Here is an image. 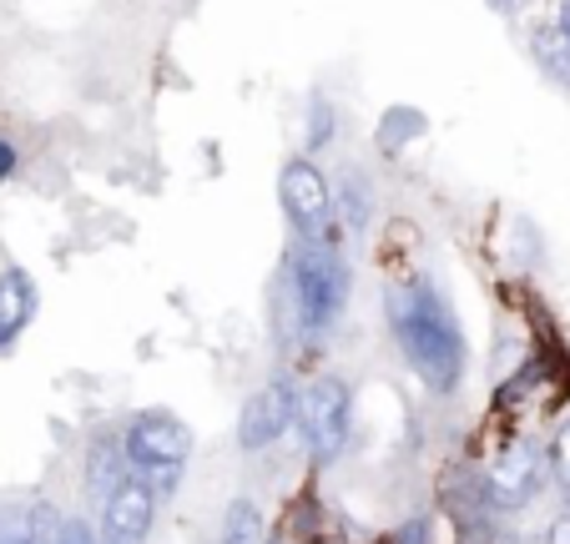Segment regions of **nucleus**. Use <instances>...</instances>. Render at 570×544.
I'll return each instance as SVG.
<instances>
[{"label":"nucleus","mask_w":570,"mask_h":544,"mask_svg":"<svg viewBox=\"0 0 570 544\" xmlns=\"http://www.w3.org/2000/svg\"><path fill=\"white\" fill-rule=\"evenodd\" d=\"M389 333H394L399 353L410 358V368L434 388V394H454L470 363V343H464L460 313L444 298L434 278H404L389 288Z\"/></svg>","instance_id":"obj_1"},{"label":"nucleus","mask_w":570,"mask_h":544,"mask_svg":"<svg viewBox=\"0 0 570 544\" xmlns=\"http://www.w3.org/2000/svg\"><path fill=\"white\" fill-rule=\"evenodd\" d=\"M288 298L293 323L308 343H323L348 308V263L334 247H303L288 257Z\"/></svg>","instance_id":"obj_2"},{"label":"nucleus","mask_w":570,"mask_h":544,"mask_svg":"<svg viewBox=\"0 0 570 544\" xmlns=\"http://www.w3.org/2000/svg\"><path fill=\"white\" fill-rule=\"evenodd\" d=\"M121 454H127V469L137 479L151 484V494H173L187 474V459H193V428L183 424L167 408H147L127 424L121 434Z\"/></svg>","instance_id":"obj_3"},{"label":"nucleus","mask_w":570,"mask_h":544,"mask_svg":"<svg viewBox=\"0 0 570 544\" xmlns=\"http://www.w3.org/2000/svg\"><path fill=\"white\" fill-rule=\"evenodd\" d=\"M293 428L303 434L313 464H334L348 444V428H354V388L344 378L323 374L308 388H298V418Z\"/></svg>","instance_id":"obj_4"},{"label":"nucleus","mask_w":570,"mask_h":544,"mask_svg":"<svg viewBox=\"0 0 570 544\" xmlns=\"http://www.w3.org/2000/svg\"><path fill=\"white\" fill-rule=\"evenodd\" d=\"M278 202L288 212V227L303 247H334L338 207L328 192V177L313 167V157H288L278 171Z\"/></svg>","instance_id":"obj_5"},{"label":"nucleus","mask_w":570,"mask_h":544,"mask_svg":"<svg viewBox=\"0 0 570 544\" xmlns=\"http://www.w3.org/2000/svg\"><path fill=\"white\" fill-rule=\"evenodd\" d=\"M546 448L535 444V438H505V444L490 454V464H484V504H495V510H520V504H530L540 494V484H546Z\"/></svg>","instance_id":"obj_6"},{"label":"nucleus","mask_w":570,"mask_h":544,"mask_svg":"<svg viewBox=\"0 0 570 544\" xmlns=\"http://www.w3.org/2000/svg\"><path fill=\"white\" fill-rule=\"evenodd\" d=\"M293 418H298V384L293 378H268L243 404V414H237V448L243 454H263V448H273L288 434Z\"/></svg>","instance_id":"obj_7"},{"label":"nucleus","mask_w":570,"mask_h":544,"mask_svg":"<svg viewBox=\"0 0 570 544\" xmlns=\"http://www.w3.org/2000/svg\"><path fill=\"white\" fill-rule=\"evenodd\" d=\"M151 520H157V494H151L147 479L127 474V479H121L117 489L101 500V530H97V540L101 544H147Z\"/></svg>","instance_id":"obj_8"},{"label":"nucleus","mask_w":570,"mask_h":544,"mask_svg":"<svg viewBox=\"0 0 570 544\" xmlns=\"http://www.w3.org/2000/svg\"><path fill=\"white\" fill-rule=\"evenodd\" d=\"M36 308H41L36 278L26 267H6V273H0V353H11L16 343H21V333L31 328Z\"/></svg>","instance_id":"obj_9"},{"label":"nucleus","mask_w":570,"mask_h":544,"mask_svg":"<svg viewBox=\"0 0 570 544\" xmlns=\"http://www.w3.org/2000/svg\"><path fill=\"white\" fill-rule=\"evenodd\" d=\"M217 544H268V524H263L258 504H253V500H233V504H227Z\"/></svg>","instance_id":"obj_10"},{"label":"nucleus","mask_w":570,"mask_h":544,"mask_svg":"<svg viewBox=\"0 0 570 544\" xmlns=\"http://www.w3.org/2000/svg\"><path fill=\"white\" fill-rule=\"evenodd\" d=\"M535 56L546 61V71H556L560 81H570V31H560V26L535 31Z\"/></svg>","instance_id":"obj_11"},{"label":"nucleus","mask_w":570,"mask_h":544,"mask_svg":"<svg viewBox=\"0 0 570 544\" xmlns=\"http://www.w3.org/2000/svg\"><path fill=\"white\" fill-rule=\"evenodd\" d=\"M550 474H556V484H560V494H566V504H570V418L556 428V438H550Z\"/></svg>","instance_id":"obj_12"},{"label":"nucleus","mask_w":570,"mask_h":544,"mask_svg":"<svg viewBox=\"0 0 570 544\" xmlns=\"http://www.w3.org/2000/svg\"><path fill=\"white\" fill-rule=\"evenodd\" d=\"M344 217H348V227H364L368 222V197H364L358 171H348V177H344Z\"/></svg>","instance_id":"obj_13"},{"label":"nucleus","mask_w":570,"mask_h":544,"mask_svg":"<svg viewBox=\"0 0 570 544\" xmlns=\"http://www.w3.org/2000/svg\"><path fill=\"white\" fill-rule=\"evenodd\" d=\"M51 544H101L97 530H91L81 514H61V524H56V540Z\"/></svg>","instance_id":"obj_14"},{"label":"nucleus","mask_w":570,"mask_h":544,"mask_svg":"<svg viewBox=\"0 0 570 544\" xmlns=\"http://www.w3.org/2000/svg\"><path fill=\"white\" fill-rule=\"evenodd\" d=\"M328 137H334V111H328V101H313V137H308V147H323Z\"/></svg>","instance_id":"obj_15"},{"label":"nucleus","mask_w":570,"mask_h":544,"mask_svg":"<svg viewBox=\"0 0 570 544\" xmlns=\"http://www.w3.org/2000/svg\"><path fill=\"white\" fill-rule=\"evenodd\" d=\"M11 171H16V151H11V141L0 137V181L11 177Z\"/></svg>","instance_id":"obj_16"},{"label":"nucleus","mask_w":570,"mask_h":544,"mask_svg":"<svg viewBox=\"0 0 570 544\" xmlns=\"http://www.w3.org/2000/svg\"><path fill=\"white\" fill-rule=\"evenodd\" d=\"M0 544H36V540H31V534H26V530H16L11 540H0Z\"/></svg>","instance_id":"obj_17"},{"label":"nucleus","mask_w":570,"mask_h":544,"mask_svg":"<svg viewBox=\"0 0 570 544\" xmlns=\"http://www.w3.org/2000/svg\"><path fill=\"white\" fill-rule=\"evenodd\" d=\"M560 31H570V0L560 6Z\"/></svg>","instance_id":"obj_18"},{"label":"nucleus","mask_w":570,"mask_h":544,"mask_svg":"<svg viewBox=\"0 0 570 544\" xmlns=\"http://www.w3.org/2000/svg\"><path fill=\"white\" fill-rule=\"evenodd\" d=\"M490 6H495V11H515V0H490Z\"/></svg>","instance_id":"obj_19"},{"label":"nucleus","mask_w":570,"mask_h":544,"mask_svg":"<svg viewBox=\"0 0 570 544\" xmlns=\"http://www.w3.org/2000/svg\"><path fill=\"white\" fill-rule=\"evenodd\" d=\"M268 544H288V540H268Z\"/></svg>","instance_id":"obj_20"}]
</instances>
